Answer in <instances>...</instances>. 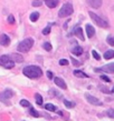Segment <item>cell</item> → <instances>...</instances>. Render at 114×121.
Listing matches in <instances>:
<instances>
[{
	"mask_svg": "<svg viewBox=\"0 0 114 121\" xmlns=\"http://www.w3.org/2000/svg\"><path fill=\"white\" fill-rule=\"evenodd\" d=\"M49 32H50V27L49 26L46 27V28L43 30V35H45V36H46V35H49Z\"/></svg>",
	"mask_w": 114,
	"mask_h": 121,
	"instance_id": "obj_33",
	"label": "cell"
},
{
	"mask_svg": "<svg viewBox=\"0 0 114 121\" xmlns=\"http://www.w3.org/2000/svg\"><path fill=\"white\" fill-rule=\"evenodd\" d=\"M88 15H89V17L92 18V20L95 22L99 27H101V28H109V27H110V25H109V22H107L106 20L102 19L99 16L96 15V13H94V12H92V11H89Z\"/></svg>",
	"mask_w": 114,
	"mask_h": 121,
	"instance_id": "obj_4",
	"label": "cell"
},
{
	"mask_svg": "<svg viewBox=\"0 0 114 121\" xmlns=\"http://www.w3.org/2000/svg\"><path fill=\"white\" fill-rule=\"evenodd\" d=\"M99 90H101V91L103 92V93H111V92H112V91H110L106 87H103V86H99Z\"/></svg>",
	"mask_w": 114,
	"mask_h": 121,
	"instance_id": "obj_24",
	"label": "cell"
},
{
	"mask_svg": "<svg viewBox=\"0 0 114 121\" xmlns=\"http://www.w3.org/2000/svg\"><path fill=\"white\" fill-rule=\"evenodd\" d=\"M74 35L76 36L77 38H79L82 41H84L85 40V38H84V35H83V30H82L81 27H78L76 26L75 28H74Z\"/></svg>",
	"mask_w": 114,
	"mask_h": 121,
	"instance_id": "obj_9",
	"label": "cell"
},
{
	"mask_svg": "<svg viewBox=\"0 0 114 121\" xmlns=\"http://www.w3.org/2000/svg\"><path fill=\"white\" fill-rule=\"evenodd\" d=\"M86 1H87V4L91 7L95 8V9H99L102 6V0H86Z\"/></svg>",
	"mask_w": 114,
	"mask_h": 121,
	"instance_id": "obj_10",
	"label": "cell"
},
{
	"mask_svg": "<svg viewBox=\"0 0 114 121\" xmlns=\"http://www.w3.org/2000/svg\"><path fill=\"white\" fill-rule=\"evenodd\" d=\"M8 23H10V25H12V23H15V17L12 15L8 16Z\"/></svg>",
	"mask_w": 114,
	"mask_h": 121,
	"instance_id": "obj_28",
	"label": "cell"
},
{
	"mask_svg": "<svg viewBox=\"0 0 114 121\" xmlns=\"http://www.w3.org/2000/svg\"><path fill=\"white\" fill-rule=\"evenodd\" d=\"M101 79H102V80H104L105 82H111L110 78L107 77V76H104V74H102V76H101Z\"/></svg>",
	"mask_w": 114,
	"mask_h": 121,
	"instance_id": "obj_35",
	"label": "cell"
},
{
	"mask_svg": "<svg viewBox=\"0 0 114 121\" xmlns=\"http://www.w3.org/2000/svg\"><path fill=\"white\" fill-rule=\"evenodd\" d=\"M10 43V38L8 37L7 35H1L0 36V44L1 46H8V44Z\"/></svg>",
	"mask_w": 114,
	"mask_h": 121,
	"instance_id": "obj_13",
	"label": "cell"
},
{
	"mask_svg": "<svg viewBox=\"0 0 114 121\" xmlns=\"http://www.w3.org/2000/svg\"><path fill=\"white\" fill-rule=\"evenodd\" d=\"M68 60H66V59H60V60H59V65H60V66H67V65H68Z\"/></svg>",
	"mask_w": 114,
	"mask_h": 121,
	"instance_id": "obj_30",
	"label": "cell"
},
{
	"mask_svg": "<svg viewBox=\"0 0 114 121\" xmlns=\"http://www.w3.org/2000/svg\"><path fill=\"white\" fill-rule=\"evenodd\" d=\"M35 99H36L37 104H39V106L43 104V97H41L39 93H36V95H35Z\"/></svg>",
	"mask_w": 114,
	"mask_h": 121,
	"instance_id": "obj_21",
	"label": "cell"
},
{
	"mask_svg": "<svg viewBox=\"0 0 114 121\" xmlns=\"http://www.w3.org/2000/svg\"><path fill=\"white\" fill-rule=\"evenodd\" d=\"M95 71H104V72H107V73H114V62L109 63L106 66H103L99 69H95Z\"/></svg>",
	"mask_w": 114,
	"mask_h": 121,
	"instance_id": "obj_7",
	"label": "cell"
},
{
	"mask_svg": "<svg viewBox=\"0 0 114 121\" xmlns=\"http://www.w3.org/2000/svg\"><path fill=\"white\" fill-rule=\"evenodd\" d=\"M92 55H93V57H94V59H96V60H99V59H101V56H99V52H96L95 50L92 51Z\"/></svg>",
	"mask_w": 114,
	"mask_h": 121,
	"instance_id": "obj_31",
	"label": "cell"
},
{
	"mask_svg": "<svg viewBox=\"0 0 114 121\" xmlns=\"http://www.w3.org/2000/svg\"><path fill=\"white\" fill-rule=\"evenodd\" d=\"M22 72L26 77L30 78V79H37V78L41 77V74H43V71L38 66H27L24 68Z\"/></svg>",
	"mask_w": 114,
	"mask_h": 121,
	"instance_id": "obj_1",
	"label": "cell"
},
{
	"mask_svg": "<svg viewBox=\"0 0 114 121\" xmlns=\"http://www.w3.org/2000/svg\"><path fill=\"white\" fill-rule=\"evenodd\" d=\"M0 66L5 67L7 69H11L15 66V61L11 59L10 56H7V55L0 56Z\"/></svg>",
	"mask_w": 114,
	"mask_h": 121,
	"instance_id": "obj_5",
	"label": "cell"
},
{
	"mask_svg": "<svg viewBox=\"0 0 114 121\" xmlns=\"http://www.w3.org/2000/svg\"><path fill=\"white\" fill-rule=\"evenodd\" d=\"M106 41H107V43L110 44V46H114V38L113 37H107Z\"/></svg>",
	"mask_w": 114,
	"mask_h": 121,
	"instance_id": "obj_29",
	"label": "cell"
},
{
	"mask_svg": "<svg viewBox=\"0 0 114 121\" xmlns=\"http://www.w3.org/2000/svg\"><path fill=\"white\" fill-rule=\"evenodd\" d=\"M58 4V0H48L46 1V6L48 8H55Z\"/></svg>",
	"mask_w": 114,
	"mask_h": 121,
	"instance_id": "obj_16",
	"label": "cell"
},
{
	"mask_svg": "<svg viewBox=\"0 0 114 121\" xmlns=\"http://www.w3.org/2000/svg\"><path fill=\"white\" fill-rule=\"evenodd\" d=\"M11 59L15 61V62H22L24 61V58H22V56L18 55V53H12V55L10 56Z\"/></svg>",
	"mask_w": 114,
	"mask_h": 121,
	"instance_id": "obj_14",
	"label": "cell"
},
{
	"mask_svg": "<svg viewBox=\"0 0 114 121\" xmlns=\"http://www.w3.org/2000/svg\"><path fill=\"white\" fill-rule=\"evenodd\" d=\"M14 95H15V93H14L12 90L7 89V90H5L2 93H0V100H1V101H5V100H7V99H10Z\"/></svg>",
	"mask_w": 114,
	"mask_h": 121,
	"instance_id": "obj_8",
	"label": "cell"
},
{
	"mask_svg": "<svg viewBox=\"0 0 114 121\" xmlns=\"http://www.w3.org/2000/svg\"><path fill=\"white\" fill-rule=\"evenodd\" d=\"M106 114L109 116V118H114V109H109L106 111Z\"/></svg>",
	"mask_w": 114,
	"mask_h": 121,
	"instance_id": "obj_27",
	"label": "cell"
},
{
	"mask_svg": "<svg viewBox=\"0 0 114 121\" xmlns=\"http://www.w3.org/2000/svg\"><path fill=\"white\" fill-rule=\"evenodd\" d=\"M47 77L49 79H53V72L52 71H47Z\"/></svg>",
	"mask_w": 114,
	"mask_h": 121,
	"instance_id": "obj_36",
	"label": "cell"
},
{
	"mask_svg": "<svg viewBox=\"0 0 114 121\" xmlns=\"http://www.w3.org/2000/svg\"><path fill=\"white\" fill-rule=\"evenodd\" d=\"M72 53H73V55H75V56H81L82 53H83V48L78 47V46L74 47L73 49H72Z\"/></svg>",
	"mask_w": 114,
	"mask_h": 121,
	"instance_id": "obj_15",
	"label": "cell"
},
{
	"mask_svg": "<svg viewBox=\"0 0 114 121\" xmlns=\"http://www.w3.org/2000/svg\"><path fill=\"white\" fill-rule=\"evenodd\" d=\"M54 81H55V83L57 84V86H58L59 88H62V89H66V88H67L66 83H65V81L63 80L62 78L55 77V78H54Z\"/></svg>",
	"mask_w": 114,
	"mask_h": 121,
	"instance_id": "obj_12",
	"label": "cell"
},
{
	"mask_svg": "<svg viewBox=\"0 0 114 121\" xmlns=\"http://www.w3.org/2000/svg\"><path fill=\"white\" fill-rule=\"evenodd\" d=\"M30 20L33 22H35V21H37L38 19H39V12H37V11H35V12H33L31 15H30Z\"/></svg>",
	"mask_w": 114,
	"mask_h": 121,
	"instance_id": "obj_19",
	"label": "cell"
},
{
	"mask_svg": "<svg viewBox=\"0 0 114 121\" xmlns=\"http://www.w3.org/2000/svg\"><path fill=\"white\" fill-rule=\"evenodd\" d=\"M44 1H45V2H46V1H48V0H44Z\"/></svg>",
	"mask_w": 114,
	"mask_h": 121,
	"instance_id": "obj_38",
	"label": "cell"
},
{
	"mask_svg": "<svg viewBox=\"0 0 114 121\" xmlns=\"http://www.w3.org/2000/svg\"><path fill=\"white\" fill-rule=\"evenodd\" d=\"M64 104H65L67 108H73V107L75 106L74 102H69V101H67V100H64Z\"/></svg>",
	"mask_w": 114,
	"mask_h": 121,
	"instance_id": "obj_26",
	"label": "cell"
},
{
	"mask_svg": "<svg viewBox=\"0 0 114 121\" xmlns=\"http://www.w3.org/2000/svg\"><path fill=\"white\" fill-rule=\"evenodd\" d=\"M85 98H86V100H87L91 104H93V106H102V102H101L96 97H93V95L86 93V95H85Z\"/></svg>",
	"mask_w": 114,
	"mask_h": 121,
	"instance_id": "obj_6",
	"label": "cell"
},
{
	"mask_svg": "<svg viewBox=\"0 0 114 121\" xmlns=\"http://www.w3.org/2000/svg\"><path fill=\"white\" fill-rule=\"evenodd\" d=\"M112 92H114V88H113V89H112Z\"/></svg>",
	"mask_w": 114,
	"mask_h": 121,
	"instance_id": "obj_37",
	"label": "cell"
},
{
	"mask_svg": "<svg viewBox=\"0 0 114 121\" xmlns=\"http://www.w3.org/2000/svg\"><path fill=\"white\" fill-rule=\"evenodd\" d=\"M29 113L31 114L33 117H35V118H38L39 116H40V114H39V112H38L37 110H35L34 108H30V109H29Z\"/></svg>",
	"mask_w": 114,
	"mask_h": 121,
	"instance_id": "obj_22",
	"label": "cell"
},
{
	"mask_svg": "<svg viewBox=\"0 0 114 121\" xmlns=\"http://www.w3.org/2000/svg\"><path fill=\"white\" fill-rule=\"evenodd\" d=\"M34 46V39L31 38H26L25 40H22L20 43L18 44V49L19 52H28L31 49V47Z\"/></svg>",
	"mask_w": 114,
	"mask_h": 121,
	"instance_id": "obj_2",
	"label": "cell"
},
{
	"mask_svg": "<svg viewBox=\"0 0 114 121\" xmlns=\"http://www.w3.org/2000/svg\"><path fill=\"white\" fill-rule=\"evenodd\" d=\"M114 58V50H107L104 53V59L105 60H109V59Z\"/></svg>",
	"mask_w": 114,
	"mask_h": 121,
	"instance_id": "obj_17",
	"label": "cell"
},
{
	"mask_svg": "<svg viewBox=\"0 0 114 121\" xmlns=\"http://www.w3.org/2000/svg\"><path fill=\"white\" fill-rule=\"evenodd\" d=\"M33 6H34V7H40V6H41V1H40V0H34V1H33Z\"/></svg>",
	"mask_w": 114,
	"mask_h": 121,
	"instance_id": "obj_32",
	"label": "cell"
},
{
	"mask_svg": "<svg viewBox=\"0 0 114 121\" xmlns=\"http://www.w3.org/2000/svg\"><path fill=\"white\" fill-rule=\"evenodd\" d=\"M43 47H44V49L46 51H50V50H52V44L49 43V42H45V43L43 44Z\"/></svg>",
	"mask_w": 114,
	"mask_h": 121,
	"instance_id": "obj_23",
	"label": "cell"
},
{
	"mask_svg": "<svg viewBox=\"0 0 114 121\" xmlns=\"http://www.w3.org/2000/svg\"><path fill=\"white\" fill-rule=\"evenodd\" d=\"M85 29H86V35H87L88 38H92L94 35H95V29H94V27L92 26V25H86V27H85Z\"/></svg>",
	"mask_w": 114,
	"mask_h": 121,
	"instance_id": "obj_11",
	"label": "cell"
},
{
	"mask_svg": "<svg viewBox=\"0 0 114 121\" xmlns=\"http://www.w3.org/2000/svg\"><path fill=\"white\" fill-rule=\"evenodd\" d=\"M73 6L69 4V2H66V4H64L62 6V8L59 9L58 11V17H60V18H65V17H68V16H70L72 13H73Z\"/></svg>",
	"mask_w": 114,
	"mask_h": 121,
	"instance_id": "obj_3",
	"label": "cell"
},
{
	"mask_svg": "<svg viewBox=\"0 0 114 121\" xmlns=\"http://www.w3.org/2000/svg\"><path fill=\"white\" fill-rule=\"evenodd\" d=\"M70 61L73 62V65H74V66H76V67L81 66V62H79V61H77V60H75V59H74V58H70Z\"/></svg>",
	"mask_w": 114,
	"mask_h": 121,
	"instance_id": "obj_34",
	"label": "cell"
},
{
	"mask_svg": "<svg viewBox=\"0 0 114 121\" xmlns=\"http://www.w3.org/2000/svg\"><path fill=\"white\" fill-rule=\"evenodd\" d=\"M74 76H76L78 78H87L88 76L86 73H84L83 71H79V70H75L74 71Z\"/></svg>",
	"mask_w": 114,
	"mask_h": 121,
	"instance_id": "obj_18",
	"label": "cell"
},
{
	"mask_svg": "<svg viewBox=\"0 0 114 121\" xmlns=\"http://www.w3.org/2000/svg\"><path fill=\"white\" fill-rule=\"evenodd\" d=\"M45 109L48 111H53V112H54V111H56L57 108H56L54 104H52V103H47V104H45Z\"/></svg>",
	"mask_w": 114,
	"mask_h": 121,
	"instance_id": "obj_20",
	"label": "cell"
},
{
	"mask_svg": "<svg viewBox=\"0 0 114 121\" xmlns=\"http://www.w3.org/2000/svg\"><path fill=\"white\" fill-rule=\"evenodd\" d=\"M20 104H21L22 107H30L29 101H28V100H25V99L20 100Z\"/></svg>",
	"mask_w": 114,
	"mask_h": 121,
	"instance_id": "obj_25",
	"label": "cell"
}]
</instances>
